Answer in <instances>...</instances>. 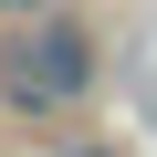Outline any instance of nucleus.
<instances>
[{"instance_id":"nucleus-1","label":"nucleus","mask_w":157,"mask_h":157,"mask_svg":"<svg viewBox=\"0 0 157 157\" xmlns=\"http://www.w3.org/2000/svg\"><path fill=\"white\" fill-rule=\"evenodd\" d=\"M11 94L21 105H63V94H84V32H42L32 42V63H11Z\"/></svg>"},{"instance_id":"nucleus-2","label":"nucleus","mask_w":157,"mask_h":157,"mask_svg":"<svg viewBox=\"0 0 157 157\" xmlns=\"http://www.w3.org/2000/svg\"><path fill=\"white\" fill-rule=\"evenodd\" d=\"M11 11H32V0H11Z\"/></svg>"}]
</instances>
